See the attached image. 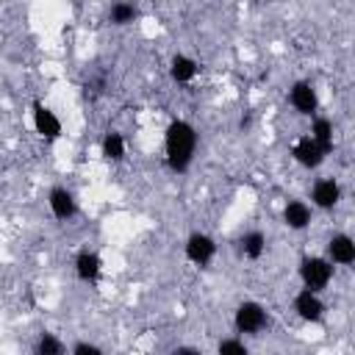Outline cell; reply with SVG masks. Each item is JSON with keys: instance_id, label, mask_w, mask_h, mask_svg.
<instances>
[{"instance_id": "1", "label": "cell", "mask_w": 355, "mask_h": 355, "mask_svg": "<svg viewBox=\"0 0 355 355\" xmlns=\"http://www.w3.org/2000/svg\"><path fill=\"white\" fill-rule=\"evenodd\" d=\"M164 150H166V164L172 172H186L194 150H197V130L191 122L186 119H172L166 125V136H164Z\"/></svg>"}, {"instance_id": "2", "label": "cell", "mask_w": 355, "mask_h": 355, "mask_svg": "<svg viewBox=\"0 0 355 355\" xmlns=\"http://www.w3.org/2000/svg\"><path fill=\"white\" fill-rule=\"evenodd\" d=\"M233 324H236V330L244 333V336H258L261 330L269 327V313H266V308H263L261 302L244 300V302H239V308H236V313H233Z\"/></svg>"}, {"instance_id": "3", "label": "cell", "mask_w": 355, "mask_h": 355, "mask_svg": "<svg viewBox=\"0 0 355 355\" xmlns=\"http://www.w3.org/2000/svg\"><path fill=\"white\" fill-rule=\"evenodd\" d=\"M300 277H302V286L308 291L319 294L333 280V263L327 258H319V255H305L300 261Z\"/></svg>"}, {"instance_id": "4", "label": "cell", "mask_w": 355, "mask_h": 355, "mask_svg": "<svg viewBox=\"0 0 355 355\" xmlns=\"http://www.w3.org/2000/svg\"><path fill=\"white\" fill-rule=\"evenodd\" d=\"M186 258L194 263V266H208L211 261H214V255H216V241L208 236V233H191L189 239H186Z\"/></svg>"}, {"instance_id": "5", "label": "cell", "mask_w": 355, "mask_h": 355, "mask_svg": "<svg viewBox=\"0 0 355 355\" xmlns=\"http://www.w3.org/2000/svg\"><path fill=\"white\" fill-rule=\"evenodd\" d=\"M288 103L294 105L297 114H302V116H313L316 108H319V97H316L313 83H308V80H297V83L288 89Z\"/></svg>"}, {"instance_id": "6", "label": "cell", "mask_w": 355, "mask_h": 355, "mask_svg": "<svg viewBox=\"0 0 355 355\" xmlns=\"http://www.w3.org/2000/svg\"><path fill=\"white\" fill-rule=\"evenodd\" d=\"M31 108H33V128H36V133L42 139H47V141H55L61 136V119L42 100H33Z\"/></svg>"}, {"instance_id": "7", "label": "cell", "mask_w": 355, "mask_h": 355, "mask_svg": "<svg viewBox=\"0 0 355 355\" xmlns=\"http://www.w3.org/2000/svg\"><path fill=\"white\" fill-rule=\"evenodd\" d=\"M47 205H50V214L58 219V222H67L78 214V202H75V194L67 189V186H53L50 194H47Z\"/></svg>"}, {"instance_id": "8", "label": "cell", "mask_w": 355, "mask_h": 355, "mask_svg": "<svg viewBox=\"0 0 355 355\" xmlns=\"http://www.w3.org/2000/svg\"><path fill=\"white\" fill-rule=\"evenodd\" d=\"M294 311H297V316L302 322H311V324H316V322L324 319V302H322V297L316 291H308V288H302L294 297Z\"/></svg>"}, {"instance_id": "9", "label": "cell", "mask_w": 355, "mask_h": 355, "mask_svg": "<svg viewBox=\"0 0 355 355\" xmlns=\"http://www.w3.org/2000/svg\"><path fill=\"white\" fill-rule=\"evenodd\" d=\"M311 200H313L316 208L330 211V208H336L338 200H341V186H338L333 178H319V180L313 183V189H311Z\"/></svg>"}, {"instance_id": "10", "label": "cell", "mask_w": 355, "mask_h": 355, "mask_svg": "<svg viewBox=\"0 0 355 355\" xmlns=\"http://www.w3.org/2000/svg\"><path fill=\"white\" fill-rule=\"evenodd\" d=\"M291 155H294V161H297L300 166H305V169H316V166L324 161V150H322L311 136H302V139L291 147Z\"/></svg>"}, {"instance_id": "11", "label": "cell", "mask_w": 355, "mask_h": 355, "mask_svg": "<svg viewBox=\"0 0 355 355\" xmlns=\"http://www.w3.org/2000/svg\"><path fill=\"white\" fill-rule=\"evenodd\" d=\"M75 275H78V280H83V283H97L100 280V272H103V261H100V255L94 252V250H80L78 255H75Z\"/></svg>"}, {"instance_id": "12", "label": "cell", "mask_w": 355, "mask_h": 355, "mask_svg": "<svg viewBox=\"0 0 355 355\" xmlns=\"http://www.w3.org/2000/svg\"><path fill=\"white\" fill-rule=\"evenodd\" d=\"M327 261H330V263L349 266V263L355 261V241H352L347 233L330 236V241H327Z\"/></svg>"}, {"instance_id": "13", "label": "cell", "mask_w": 355, "mask_h": 355, "mask_svg": "<svg viewBox=\"0 0 355 355\" xmlns=\"http://www.w3.org/2000/svg\"><path fill=\"white\" fill-rule=\"evenodd\" d=\"M313 214H311V205L302 202V200H288L283 205V222L291 227V230H305L311 225Z\"/></svg>"}, {"instance_id": "14", "label": "cell", "mask_w": 355, "mask_h": 355, "mask_svg": "<svg viewBox=\"0 0 355 355\" xmlns=\"http://www.w3.org/2000/svg\"><path fill=\"white\" fill-rule=\"evenodd\" d=\"M236 244H239V255L247 261H258L266 252V236L261 230H247Z\"/></svg>"}, {"instance_id": "15", "label": "cell", "mask_w": 355, "mask_h": 355, "mask_svg": "<svg viewBox=\"0 0 355 355\" xmlns=\"http://www.w3.org/2000/svg\"><path fill=\"white\" fill-rule=\"evenodd\" d=\"M197 69H200V64H197L191 55H183V53H175L172 61H169V75H172V80H178V83L194 80Z\"/></svg>"}, {"instance_id": "16", "label": "cell", "mask_w": 355, "mask_h": 355, "mask_svg": "<svg viewBox=\"0 0 355 355\" xmlns=\"http://www.w3.org/2000/svg\"><path fill=\"white\" fill-rule=\"evenodd\" d=\"M322 150H324V155L333 150V122L327 119V116H313V122H311V133H308Z\"/></svg>"}, {"instance_id": "17", "label": "cell", "mask_w": 355, "mask_h": 355, "mask_svg": "<svg viewBox=\"0 0 355 355\" xmlns=\"http://www.w3.org/2000/svg\"><path fill=\"white\" fill-rule=\"evenodd\" d=\"M100 150H103V158L105 161H122L125 158V136L119 133V130H108L105 136H103V144H100Z\"/></svg>"}, {"instance_id": "18", "label": "cell", "mask_w": 355, "mask_h": 355, "mask_svg": "<svg viewBox=\"0 0 355 355\" xmlns=\"http://www.w3.org/2000/svg\"><path fill=\"white\" fill-rule=\"evenodd\" d=\"M33 355H67V347L61 344L58 336L44 330V333H39V338L33 344Z\"/></svg>"}, {"instance_id": "19", "label": "cell", "mask_w": 355, "mask_h": 355, "mask_svg": "<svg viewBox=\"0 0 355 355\" xmlns=\"http://www.w3.org/2000/svg\"><path fill=\"white\" fill-rule=\"evenodd\" d=\"M133 19H139V6H133V3H114L108 8L111 25H130Z\"/></svg>"}, {"instance_id": "20", "label": "cell", "mask_w": 355, "mask_h": 355, "mask_svg": "<svg viewBox=\"0 0 355 355\" xmlns=\"http://www.w3.org/2000/svg\"><path fill=\"white\" fill-rule=\"evenodd\" d=\"M216 355H250V349L241 338H222L216 344Z\"/></svg>"}, {"instance_id": "21", "label": "cell", "mask_w": 355, "mask_h": 355, "mask_svg": "<svg viewBox=\"0 0 355 355\" xmlns=\"http://www.w3.org/2000/svg\"><path fill=\"white\" fill-rule=\"evenodd\" d=\"M72 355H105V352L92 341H75L72 344Z\"/></svg>"}, {"instance_id": "22", "label": "cell", "mask_w": 355, "mask_h": 355, "mask_svg": "<svg viewBox=\"0 0 355 355\" xmlns=\"http://www.w3.org/2000/svg\"><path fill=\"white\" fill-rule=\"evenodd\" d=\"M172 355H202V352H200L197 347H178Z\"/></svg>"}]
</instances>
